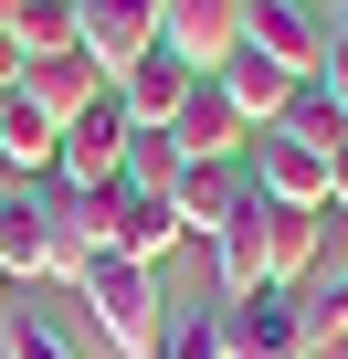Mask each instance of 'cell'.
<instances>
[{
    "mask_svg": "<svg viewBox=\"0 0 348 359\" xmlns=\"http://www.w3.org/2000/svg\"><path fill=\"white\" fill-rule=\"evenodd\" d=\"M74 296L95 306L106 348H127V359H148V348L169 338V317H158V275H148V264H127V254H95V264L74 275Z\"/></svg>",
    "mask_w": 348,
    "mask_h": 359,
    "instance_id": "1",
    "label": "cell"
},
{
    "mask_svg": "<svg viewBox=\"0 0 348 359\" xmlns=\"http://www.w3.org/2000/svg\"><path fill=\"white\" fill-rule=\"evenodd\" d=\"M127 137H137V116H127V95L106 85L85 116H64V137H53V180H64V191H106V180L127 169Z\"/></svg>",
    "mask_w": 348,
    "mask_h": 359,
    "instance_id": "2",
    "label": "cell"
},
{
    "mask_svg": "<svg viewBox=\"0 0 348 359\" xmlns=\"http://www.w3.org/2000/svg\"><path fill=\"white\" fill-rule=\"evenodd\" d=\"M222 317V359H306V296L295 285H264L243 306H211Z\"/></svg>",
    "mask_w": 348,
    "mask_h": 359,
    "instance_id": "3",
    "label": "cell"
},
{
    "mask_svg": "<svg viewBox=\"0 0 348 359\" xmlns=\"http://www.w3.org/2000/svg\"><path fill=\"white\" fill-rule=\"evenodd\" d=\"M243 169H253L264 201H285V212H327V148H306L295 127H253Z\"/></svg>",
    "mask_w": 348,
    "mask_h": 359,
    "instance_id": "4",
    "label": "cell"
},
{
    "mask_svg": "<svg viewBox=\"0 0 348 359\" xmlns=\"http://www.w3.org/2000/svg\"><path fill=\"white\" fill-rule=\"evenodd\" d=\"M327 11H316V0H243V43L253 53H274L295 85H316V64H327Z\"/></svg>",
    "mask_w": 348,
    "mask_h": 359,
    "instance_id": "5",
    "label": "cell"
},
{
    "mask_svg": "<svg viewBox=\"0 0 348 359\" xmlns=\"http://www.w3.org/2000/svg\"><path fill=\"white\" fill-rule=\"evenodd\" d=\"M243 201H253V169H243V158H190L180 191H169V222H180V243H211Z\"/></svg>",
    "mask_w": 348,
    "mask_h": 359,
    "instance_id": "6",
    "label": "cell"
},
{
    "mask_svg": "<svg viewBox=\"0 0 348 359\" xmlns=\"http://www.w3.org/2000/svg\"><path fill=\"white\" fill-rule=\"evenodd\" d=\"M11 85H22V95H32V106L53 116V137H64V116H85V106H95V95H106L116 74H106V64H95L85 43H64V53H32V64L11 74Z\"/></svg>",
    "mask_w": 348,
    "mask_h": 359,
    "instance_id": "7",
    "label": "cell"
},
{
    "mask_svg": "<svg viewBox=\"0 0 348 359\" xmlns=\"http://www.w3.org/2000/svg\"><path fill=\"white\" fill-rule=\"evenodd\" d=\"M211 275H222V306H243V296H264V285H274V222H264V191L211 233Z\"/></svg>",
    "mask_w": 348,
    "mask_h": 359,
    "instance_id": "8",
    "label": "cell"
},
{
    "mask_svg": "<svg viewBox=\"0 0 348 359\" xmlns=\"http://www.w3.org/2000/svg\"><path fill=\"white\" fill-rule=\"evenodd\" d=\"M158 43L190 74H211L222 53H243V0H158Z\"/></svg>",
    "mask_w": 348,
    "mask_h": 359,
    "instance_id": "9",
    "label": "cell"
},
{
    "mask_svg": "<svg viewBox=\"0 0 348 359\" xmlns=\"http://www.w3.org/2000/svg\"><path fill=\"white\" fill-rule=\"evenodd\" d=\"M74 43H85L106 74H127V64L158 43V0H74Z\"/></svg>",
    "mask_w": 348,
    "mask_h": 359,
    "instance_id": "10",
    "label": "cell"
},
{
    "mask_svg": "<svg viewBox=\"0 0 348 359\" xmlns=\"http://www.w3.org/2000/svg\"><path fill=\"white\" fill-rule=\"evenodd\" d=\"M169 137H180V158H243L253 148V127H243V106L201 74L190 95H180V116H169Z\"/></svg>",
    "mask_w": 348,
    "mask_h": 359,
    "instance_id": "11",
    "label": "cell"
},
{
    "mask_svg": "<svg viewBox=\"0 0 348 359\" xmlns=\"http://www.w3.org/2000/svg\"><path fill=\"white\" fill-rule=\"evenodd\" d=\"M0 275L11 285L53 275V222H43V191H22V180H0Z\"/></svg>",
    "mask_w": 348,
    "mask_h": 359,
    "instance_id": "12",
    "label": "cell"
},
{
    "mask_svg": "<svg viewBox=\"0 0 348 359\" xmlns=\"http://www.w3.org/2000/svg\"><path fill=\"white\" fill-rule=\"evenodd\" d=\"M211 85L243 106V127H274V116L295 106V74H285L274 53H253V43H243V53H222V64H211Z\"/></svg>",
    "mask_w": 348,
    "mask_h": 359,
    "instance_id": "13",
    "label": "cell"
},
{
    "mask_svg": "<svg viewBox=\"0 0 348 359\" xmlns=\"http://www.w3.org/2000/svg\"><path fill=\"white\" fill-rule=\"evenodd\" d=\"M190 85H201V74H190L180 53H169V43H148V53H137V64L116 74V95H127V116H137V127H169Z\"/></svg>",
    "mask_w": 348,
    "mask_h": 359,
    "instance_id": "14",
    "label": "cell"
},
{
    "mask_svg": "<svg viewBox=\"0 0 348 359\" xmlns=\"http://www.w3.org/2000/svg\"><path fill=\"white\" fill-rule=\"evenodd\" d=\"M0 180H53V116L22 85H0Z\"/></svg>",
    "mask_w": 348,
    "mask_h": 359,
    "instance_id": "15",
    "label": "cell"
},
{
    "mask_svg": "<svg viewBox=\"0 0 348 359\" xmlns=\"http://www.w3.org/2000/svg\"><path fill=\"white\" fill-rule=\"evenodd\" d=\"M116 254H127V264H148V275L180 254V222H169V201L127 191V180H116Z\"/></svg>",
    "mask_w": 348,
    "mask_h": 359,
    "instance_id": "16",
    "label": "cell"
},
{
    "mask_svg": "<svg viewBox=\"0 0 348 359\" xmlns=\"http://www.w3.org/2000/svg\"><path fill=\"white\" fill-rule=\"evenodd\" d=\"M180 169H190V158H180V137H169V127H137L116 180H127V191H148V201H169V191H180Z\"/></svg>",
    "mask_w": 348,
    "mask_h": 359,
    "instance_id": "17",
    "label": "cell"
},
{
    "mask_svg": "<svg viewBox=\"0 0 348 359\" xmlns=\"http://www.w3.org/2000/svg\"><path fill=\"white\" fill-rule=\"evenodd\" d=\"M264 222H274V285H306V264H316V233H327V212H285V201H264Z\"/></svg>",
    "mask_w": 348,
    "mask_h": 359,
    "instance_id": "18",
    "label": "cell"
},
{
    "mask_svg": "<svg viewBox=\"0 0 348 359\" xmlns=\"http://www.w3.org/2000/svg\"><path fill=\"white\" fill-rule=\"evenodd\" d=\"M74 43V0H22V22H11V53L32 64V53H64Z\"/></svg>",
    "mask_w": 348,
    "mask_h": 359,
    "instance_id": "19",
    "label": "cell"
},
{
    "mask_svg": "<svg viewBox=\"0 0 348 359\" xmlns=\"http://www.w3.org/2000/svg\"><path fill=\"white\" fill-rule=\"evenodd\" d=\"M306 359H348V285L306 296Z\"/></svg>",
    "mask_w": 348,
    "mask_h": 359,
    "instance_id": "20",
    "label": "cell"
},
{
    "mask_svg": "<svg viewBox=\"0 0 348 359\" xmlns=\"http://www.w3.org/2000/svg\"><path fill=\"white\" fill-rule=\"evenodd\" d=\"M0 359H74V338H64V327H43V317H22V306H11V317H0Z\"/></svg>",
    "mask_w": 348,
    "mask_h": 359,
    "instance_id": "21",
    "label": "cell"
},
{
    "mask_svg": "<svg viewBox=\"0 0 348 359\" xmlns=\"http://www.w3.org/2000/svg\"><path fill=\"white\" fill-rule=\"evenodd\" d=\"M148 359H222V317H169V338Z\"/></svg>",
    "mask_w": 348,
    "mask_h": 359,
    "instance_id": "22",
    "label": "cell"
},
{
    "mask_svg": "<svg viewBox=\"0 0 348 359\" xmlns=\"http://www.w3.org/2000/svg\"><path fill=\"white\" fill-rule=\"evenodd\" d=\"M316 95L348 116V32H327V64H316Z\"/></svg>",
    "mask_w": 348,
    "mask_h": 359,
    "instance_id": "23",
    "label": "cell"
},
{
    "mask_svg": "<svg viewBox=\"0 0 348 359\" xmlns=\"http://www.w3.org/2000/svg\"><path fill=\"white\" fill-rule=\"evenodd\" d=\"M327 212H348V137H337V158H327Z\"/></svg>",
    "mask_w": 348,
    "mask_h": 359,
    "instance_id": "24",
    "label": "cell"
},
{
    "mask_svg": "<svg viewBox=\"0 0 348 359\" xmlns=\"http://www.w3.org/2000/svg\"><path fill=\"white\" fill-rule=\"evenodd\" d=\"M11 74H22V53H11V32H0V85H11Z\"/></svg>",
    "mask_w": 348,
    "mask_h": 359,
    "instance_id": "25",
    "label": "cell"
},
{
    "mask_svg": "<svg viewBox=\"0 0 348 359\" xmlns=\"http://www.w3.org/2000/svg\"><path fill=\"white\" fill-rule=\"evenodd\" d=\"M11 22H22V0H0V32H11Z\"/></svg>",
    "mask_w": 348,
    "mask_h": 359,
    "instance_id": "26",
    "label": "cell"
},
{
    "mask_svg": "<svg viewBox=\"0 0 348 359\" xmlns=\"http://www.w3.org/2000/svg\"><path fill=\"white\" fill-rule=\"evenodd\" d=\"M0 317H11V275H0Z\"/></svg>",
    "mask_w": 348,
    "mask_h": 359,
    "instance_id": "27",
    "label": "cell"
},
{
    "mask_svg": "<svg viewBox=\"0 0 348 359\" xmlns=\"http://www.w3.org/2000/svg\"><path fill=\"white\" fill-rule=\"evenodd\" d=\"M337 32H348V0H337Z\"/></svg>",
    "mask_w": 348,
    "mask_h": 359,
    "instance_id": "28",
    "label": "cell"
}]
</instances>
